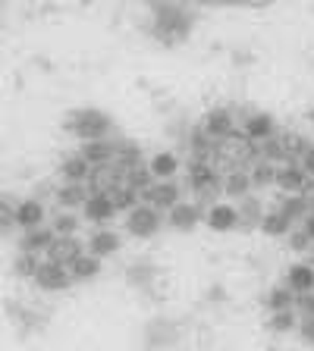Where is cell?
<instances>
[{"label": "cell", "instance_id": "6da1fadb", "mask_svg": "<svg viewBox=\"0 0 314 351\" xmlns=\"http://www.w3.org/2000/svg\"><path fill=\"white\" fill-rule=\"evenodd\" d=\"M110 129H113V119H110L104 110H95V107L73 110V113L66 117V132H69L73 138H79L82 145L107 138Z\"/></svg>", "mask_w": 314, "mask_h": 351}, {"label": "cell", "instance_id": "7a4b0ae2", "mask_svg": "<svg viewBox=\"0 0 314 351\" xmlns=\"http://www.w3.org/2000/svg\"><path fill=\"white\" fill-rule=\"evenodd\" d=\"M151 32L157 41L164 44H179L186 35L192 32V13L183 7H170V3H161L154 7V22H151Z\"/></svg>", "mask_w": 314, "mask_h": 351}, {"label": "cell", "instance_id": "3957f363", "mask_svg": "<svg viewBox=\"0 0 314 351\" xmlns=\"http://www.w3.org/2000/svg\"><path fill=\"white\" fill-rule=\"evenodd\" d=\"M161 226H164L161 210L151 207V204H145V201L123 217V229L132 235V239H154V235L161 232Z\"/></svg>", "mask_w": 314, "mask_h": 351}, {"label": "cell", "instance_id": "277c9868", "mask_svg": "<svg viewBox=\"0 0 314 351\" xmlns=\"http://www.w3.org/2000/svg\"><path fill=\"white\" fill-rule=\"evenodd\" d=\"M32 282H35L44 295H57V292H66L76 279H73V273H69V267H66V263L41 261V267H38V273H35V279H32Z\"/></svg>", "mask_w": 314, "mask_h": 351}, {"label": "cell", "instance_id": "5b68a950", "mask_svg": "<svg viewBox=\"0 0 314 351\" xmlns=\"http://www.w3.org/2000/svg\"><path fill=\"white\" fill-rule=\"evenodd\" d=\"M201 129L211 135L217 145H227V141H233L236 135H239V125H236V117H233V110L227 107H211L201 117Z\"/></svg>", "mask_w": 314, "mask_h": 351}, {"label": "cell", "instance_id": "8992f818", "mask_svg": "<svg viewBox=\"0 0 314 351\" xmlns=\"http://www.w3.org/2000/svg\"><path fill=\"white\" fill-rule=\"evenodd\" d=\"M239 135L245 141H251V145H264V141L277 138L280 125H277V119H273L271 113H261V110H258V113H249V117L242 119Z\"/></svg>", "mask_w": 314, "mask_h": 351}, {"label": "cell", "instance_id": "52a82bcc", "mask_svg": "<svg viewBox=\"0 0 314 351\" xmlns=\"http://www.w3.org/2000/svg\"><path fill=\"white\" fill-rule=\"evenodd\" d=\"M142 201L145 204H151V207H157V210H173L176 204H183L186 197H183V185L176 182V179H164V182H154L151 189L142 195Z\"/></svg>", "mask_w": 314, "mask_h": 351}, {"label": "cell", "instance_id": "ba28073f", "mask_svg": "<svg viewBox=\"0 0 314 351\" xmlns=\"http://www.w3.org/2000/svg\"><path fill=\"white\" fill-rule=\"evenodd\" d=\"M205 226L211 229V232H233V229H239L242 226L239 204H233V201H217V204H211L205 210Z\"/></svg>", "mask_w": 314, "mask_h": 351}, {"label": "cell", "instance_id": "9c48e42d", "mask_svg": "<svg viewBox=\"0 0 314 351\" xmlns=\"http://www.w3.org/2000/svg\"><path fill=\"white\" fill-rule=\"evenodd\" d=\"M117 201H113V195L110 191H98V195L88 197V204L82 207V217H85V223H91V226H107V223H113L117 219Z\"/></svg>", "mask_w": 314, "mask_h": 351}, {"label": "cell", "instance_id": "30bf717a", "mask_svg": "<svg viewBox=\"0 0 314 351\" xmlns=\"http://www.w3.org/2000/svg\"><path fill=\"white\" fill-rule=\"evenodd\" d=\"M85 248L88 254H95V257H113L120 254V248H123V235L117 232V229H107V226H98L91 229V235L85 239Z\"/></svg>", "mask_w": 314, "mask_h": 351}, {"label": "cell", "instance_id": "8fae6325", "mask_svg": "<svg viewBox=\"0 0 314 351\" xmlns=\"http://www.w3.org/2000/svg\"><path fill=\"white\" fill-rule=\"evenodd\" d=\"M91 173H95V167H91L79 151L66 154L63 160H60V169H57V176H60V182L63 185H88Z\"/></svg>", "mask_w": 314, "mask_h": 351}, {"label": "cell", "instance_id": "7c38bea8", "mask_svg": "<svg viewBox=\"0 0 314 351\" xmlns=\"http://www.w3.org/2000/svg\"><path fill=\"white\" fill-rule=\"evenodd\" d=\"M198 223H205V207L195 201H183L167 213V226L176 232H192V229H198Z\"/></svg>", "mask_w": 314, "mask_h": 351}, {"label": "cell", "instance_id": "4fadbf2b", "mask_svg": "<svg viewBox=\"0 0 314 351\" xmlns=\"http://www.w3.org/2000/svg\"><path fill=\"white\" fill-rule=\"evenodd\" d=\"M277 189L283 195H308L311 176L302 169V163H286V167L277 169Z\"/></svg>", "mask_w": 314, "mask_h": 351}, {"label": "cell", "instance_id": "5bb4252c", "mask_svg": "<svg viewBox=\"0 0 314 351\" xmlns=\"http://www.w3.org/2000/svg\"><path fill=\"white\" fill-rule=\"evenodd\" d=\"M44 219H47V207H44L41 197H22L16 204V226L22 232H32V229H41Z\"/></svg>", "mask_w": 314, "mask_h": 351}, {"label": "cell", "instance_id": "9a60e30c", "mask_svg": "<svg viewBox=\"0 0 314 351\" xmlns=\"http://www.w3.org/2000/svg\"><path fill=\"white\" fill-rule=\"evenodd\" d=\"M251 191H255V185H251L249 169H227V173H223V201L239 204V201H245Z\"/></svg>", "mask_w": 314, "mask_h": 351}, {"label": "cell", "instance_id": "2e32d148", "mask_svg": "<svg viewBox=\"0 0 314 351\" xmlns=\"http://www.w3.org/2000/svg\"><path fill=\"white\" fill-rule=\"evenodd\" d=\"M79 154H82V157H85V160L91 163L95 169H101V167H113V163H117L120 145H113L110 138L88 141V145H79Z\"/></svg>", "mask_w": 314, "mask_h": 351}, {"label": "cell", "instance_id": "e0dca14e", "mask_svg": "<svg viewBox=\"0 0 314 351\" xmlns=\"http://www.w3.org/2000/svg\"><path fill=\"white\" fill-rule=\"evenodd\" d=\"M60 235L54 232V229H32V232H22V241L19 248L25 251V254H38V257H47L51 254V248L57 245Z\"/></svg>", "mask_w": 314, "mask_h": 351}, {"label": "cell", "instance_id": "ac0fdd59", "mask_svg": "<svg viewBox=\"0 0 314 351\" xmlns=\"http://www.w3.org/2000/svg\"><path fill=\"white\" fill-rule=\"evenodd\" d=\"M277 210H283L295 226H302V223L314 213V197L311 195H283L277 201Z\"/></svg>", "mask_w": 314, "mask_h": 351}, {"label": "cell", "instance_id": "d6986e66", "mask_svg": "<svg viewBox=\"0 0 314 351\" xmlns=\"http://www.w3.org/2000/svg\"><path fill=\"white\" fill-rule=\"evenodd\" d=\"M283 282L293 289L295 295H308V292H314V263H308V261H295L289 270H286V276H283Z\"/></svg>", "mask_w": 314, "mask_h": 351}, {"label": "cell", "instance_id": "ffe728a7", "mask_svg": "<svg viewBox=\"0 0 314 351\" xmlns=\"http://www.w3.org/2000/svg\"><path fill=\"white\" fill-rule=\"evenodd\" d=\"M148 169L154 173L157 182H164V179H176V173L183 169V160L176 151H157L148 157Z\"/></svg>", "mask_w": 314, "mask_h": 351}, {"label": "cell", "instance_id": "44dd1931", "mask_svg": "<svg viewBox=\"0 0 314 351\" xmlns=\"http://www.w3.org/2000/svg\"><path fill=\"white\" fill-rule=\"evenodd\" d=\"M88 197H91L88 185H63L60 182V189L54 191V201H57L60 210H73V213L88 204Z\"/></svg>", "mask_w": 314, "mask_h": 351}, {"label": "cell", "instance_id": "7402d4cb", "mask_svg": "<svg viewBox=\"0 0 314 351\" xmlns=\"http://www.w3.org/2000/svg\"><path fill=\"white\" fill-rule=\"evenodd\" d=\"M295 298L299 295L289 289V285H271V292L264 295V307H267V314H280V311H295Z\"/></svg>", "mask_w": 314, "mask_h": 351}, {"label": "cell", "instance_id": "603a6c76", "mask_svg": "<svg viewBox=\"0 0 314 351\" xmlns=\"http://www.w3.org/2000/svg\"><path fill=\"white\" fill-rule=\"evenodd\" d=\"M293 229H295V223L286 217L283 210H277V207H271L267 217H264V223H261V232L267 235V239H289Z\"/></svg>", "mask_w": 314, "mask_h": 351}, {"label": "cell", "instance_id": "cb8c5ba5", "mask_svg": "<svg viewBox=\"0 0 314 351\" xmlns=\"http://www.w3.org/2000/svg\"><path fill=\"white\" fill-rule=\"evenodd\" d=\"M267 210H271V207H264L261 197L249 195L245 201H239V219H242V226H245V229H261Z\"/></svg>", "mask_w": 314, "mask_h": 351}, {"label": "cell", "instance_id": "d4e9b609", "mask_svg": "<svg viewBox=\"0 0 314 351\" xmlns=\"http://www.w3.org/2000/svg\"><path fill=\"white\" fill-rule=\"evenodd\" d=\"M69 273H73L76 282H88V279H95L98 273H101V257L95 254H79L73 263H69Z\"/></svg>", "mask_w": 314, "mask_h": 351}, {"label": "cell", "instance_id": "484cf974", "mask_svg": "<svg viewBox=\"0 0 314 351\" xmlns=\"http://www.w3.org/2000/svg\"><path fill=\"white\" fill-rule=\"evenodd\" d=\"M82 219L85 217H79V213H73V210H60L57 217L51 219V229L60 235V239H76L82 229Z\"/></svg>", "mask_w": 314, "mask_h": 351}, {"label": "cell", "instance_id": "4316f807", "mask_svg": "<svg viewBox=\"0 0 314 351\" xmlns=\"http://www.w3.org/2000/svg\"><path fill=\"white\" fill-rule=\"evenodd\" d=\"M145 154H142V147L135 145V141H123L120 145V154H117V167L123 169V176L129 173V169H135V167H145Z\"/></svg>", "mask_w": 314, "mask_h": 351}, {"label": "cell", "instance_id": "83f0119b", "mask_svg": "<svg viewBox=\"0 0 314 351\" xmlns=\"http://www.w3.org/2000/svg\"><path fill=\"white\" fill-rule=\"evenodd\" d=\"M110 195H113V201H117V210L123 213V217H126V213H129V210H135V207L142 204V195H139V191H135V189H132V185H126V182H120L117 189L110 191Z\"/></svg>", "mask_w": 314, "mask_h": 351}, {"label": "cell", "instance_id": "f1b7e54d", "mask_svg": "<svg viewBox=\"0 0 314 351\" xmlns=\"http://www.w3.org/2000/svg\"><path fill=\"white\" fill-rule=\"evenodd\" d=\"M277 169L280 167H273V163H267V160H258L255 167L249 169L251 173V185H255V189H277Z\"/></svg>", "mask_w": 314, "mask_h": 351}, {"label": "cell", "instance_id": "f546056e", "mask_svg": "<svg viewBox=\"0 0 314 351\" xmlns=\"http://www.w3.org/2000/svg\"><path fill=\"white\" fill-rule=\"evenodd\" d=\"M299 323H302V317L295 314V311H280V314H271V317H267V329H271V332H277V336L299 329Z\"/></svg>", "mask_w": 314, "mask_h": 351}, {"label": "cell", "instance_id": "4dcf8cb0", "mask_svg": "<svg viewBox=\"0 0 314 351\" xmlns=\"http://www.w3.org/2000/svg\"><path fill=\"white\" fill-rule=\"evenodd\" d=\"M41 261H44V257H38V254H25V251H19V254H16V261H13L16 276H22V279H35V273H38V267H41Z\"/></svg>", "mask_w": 314, "mask_h": 351}, {"label": "cell", "instance_id": "1f68e13d", "mask_svg": "<svg viewBox=\"0 0 314 351\" xmlns=\"http://www.w3.org/2000/svg\"><path fill=\"white\" fill-rule=\"evenodd\" d=\"M286 241H289V248H293L295 254H311V251H314L311 235H308L302 226H295L293 232H289V239H286Z\"/></svg>", "mask_w": 314, "mask_h": 351}, {"label": "cell", "instance_id": "d6a6232c", "mask_svg": "<svg viewBox=\"0 0 314 351\" xmlns=\"http://www.w3.org/2000/svg\"><path fill=\"white\" fill-rule=\"evenodd\" d=\"M295 314H299L302 320H311L314 317V292L299 295V298H295Z\"/></svg>", "mask_w": 314, "mask_h": 351}, {"label": "cell", "instance_id": "836d02e7", "mask_svg": "<svg viewBox=\"0 0 314 351\" xmlns=\"http://www.w3.org/2000/svg\"><path fill=\"white\" fill-rule=\"evenodd\" d=\"M295 332L302 336V342H305V345H314V317H311V320H302Z\"/></svg>", "mask_w": 314, "mask_h": 351}, {"label": "cell", "instance_id": "e575fe53", "mask_svg": "<svg viewBox=\"0 0 314 351\" xmlns=\"http://www.w3.org/2000/svg\"><path fill=\"white\" fill-rule=\"evenodd\" d=\"M299 163H302V169H305V173H308V176H311V179H314V147H311V151L305 154V157H302Z\"/></svg>", "mask_w": 314, "mask_h": 351}, {"label": "cell", "instance_id": "d590c367", "mask_svg": "<svg viewBox=\"0 0 314 351\" xmlns=\"http://www.w3.org/2000/svg\"><path fill=\"white\" fill-rule=\"evenodd\" d=\"M302 229H305V232L311 235V241H314V213H311V217L305 219V223H302Z\"/></svg>", "mask_w": 314, "mask_h": 351}, {"label": "cell", "instance_id": "8d00e7d4", "mask_svg": "<svg viewBox=\"0 0 314 351\" xmlns=\"http://www.w3.org/2000/svg\"><path fill=\"white\" fill-rule=\"evenodd\" d=\"M311 125H314V110H311Z\"/></svg>", "mask_w": 314, "mask_h": 351}]
</instances>
